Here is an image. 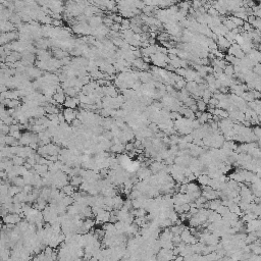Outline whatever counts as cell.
Listing matches in <instances>:
<instances>
[{"label": "cell", "mask_w": 261, "mask_h": 261, "mask_svg": "<svg viewBox=\"0 0 261 261\" xmlns=\"http://www.w3.org/2000/svg\"><path fill=\"white\" fill-rule=\"evenodd\" d=\"M196 105H197V108H198L199 111L205 112L207 110V104L206 103H204L203 101H202V99L198 100L197 102H196Z\"/></svg>", "instance_id": "obj_14"}, {"label": "cell", "mask_w": 261, "mask_h": 261, "mask_svg": "<svg viewBox=\"0 0 261 261\" xmlns=\"http://www.w3.org/2000/svg\"><path fill=\"white\" fill-rule=\"evenodd\" d=\"M79 104H80V100H79L78 97H74V98L66 97L65 101H64V103H63L65 108H72V109H75Z\"/></svg>", "instance_id": "obj_3"}, {"label": "cell", "mask_w": 261, "mask_h": 261, "mask_svg": "<svg viewBox=\"0 0 261 261\" xmlns=\"http://www.w3.org/2000/svg\"><path fill=\"white\" fill-rule=\"evenodd\" d=\"M189 108L191 109V111H193V112H194V113L198 110V108H197V105H196V103H195V104H193V105H191Z\"/></svg>", "instance_id": "obj_26"}, {"label": "cell", "mask_w": 261, "mask_h": 261, "mask_svg": "<svg viewBox=\"0 0 261 261\" xmlns=\"http://www.w3.org/2000/svg\"><path fill=\"white\" fill-rule=\"evenodd\" d=\"M11 161H12L13 165H15V166H22V165L25 164V162H26V160H25V158H22V157H19L18 155H15L11 158Z\"/></svg>", "instance_id": "obj_9"}, {"label": "cell", "mask_w": 261, "mask_h": 261, "mask_svg": "<svg viewBox=\"0 0 261 261\" xmlns=\"http://www.w3.org/2000/svg\"><path fill=\"white\" fill-rule=\"evenodd\" d=\"M77 114H78V110H75V109L72 108H65L63 110V116L64 119L67 123H71L74 120L77 119Z\"/></svg>", "instance_id": "obj_2"}, {"label": "cell", "mask_w": 261, "mask_h": 261, "mask_svg": "<svg viewBox=\"0 0 261 261\" xmlns=\"http://www.w3.org/2000/svg\"><path fill=\"white\" fill-rule=\"evenodd\" d=\"M255 19H256V18H255L254 15H249L248 18H247V22H248L249 25H252L255 22Z\"/></svg>", "instance_id": "obj_24"}, {"label": "cell", "mask_w": 261, "mask_h": 261, "mask_svg": "<svg viewBox=\"0 0 261 261\" xmlns=\"http://www.w3.org/2000/svg\"><path fill=\"white\" fill-rule=\"evenodd\" d=\"M208 104H209V105H211V106H213V107H216L217 104H218V100H216V99H215V98H213V97H212L211 99L209 100Z\"/></svg>", "instance_id": "obj_22"}, {"label": "cell", "mask_w": 261, "mask_h": 261, "mask_svg": "<svg viewBox=\"0 0 261 261\" xmlns=\"http://www.w3.org/2000/svg\"><path fill=\"white\" fill-rule=\"evenodd\" d=\"M61 192H63L64 194H65L66 196H72V194H74V193L75 192V188L72 186V185H65V186H64L63 188H62V190H61Z\"/></svg>", "instance_id": "obj_11"}, {"label": "cell", "mask_w": 261, "mask_h": 261, "mask_svg": "<svg viewBox=\"0 0 261 261\" xmlns=\"http://www.w3.org/2000/svg\"><path fill=\"white\" fill-rule=\"evenodd\" d=\"M213 115H217V116H219L220 119H228L229 112L220 108H215L214 110H213Z\"/></svg>", "instance_id": "obj_6"}, {"label": "cell", "mask_w": 261, "mask_h": 261, "mask_svg": "<svg viewBox=\"0 0 261 261\" xmlns=\"http://www.w3.org/2000/svg\"><path fill=\"white\" fill-rule=\"evenodd\" d=\"M84 182V179L82 178V176H72V179H71V185L72 187H80L81 185H82V183Z\"/></svg>", "instance_id": "obj_5"}, {"label": "cell", "mask_w": 261, "mask_h": 261, "mask_svg": "<svg viewBox=\"0 0 261 261\" xmlns=\"http://www.w3.org/2000/svg\"><path fill=\"white\" fill-rule=\"evenodd\" d=\"M223 74L229 78H233V75H235V72H234V65L232 64H228L226 66V69H223Z\"/></svg>", "instance_id": "obj_12"}, {"label": "cell", "mask_w": 261, "mask_h": 261, "mask_svg": "<svg viewBox=\"0 0 261 261\" xmlns=\"http://www.w3.org/2000/svg\"><path fill=\"white\" fill-rule=\"evenodd\" d=\"M252 133L254 134V136L256 137L258 141H260V136H261V129L259 125H255L253 127V130H252Z\"/></svg>", "instance_id": "obj_15"}, {"label": "cell", "mask_w": 261, "mask_h": 261, "mask_svg": "<svg viewBox=\"0 0 261 261\" xmlns=\"http://www.w3.org/2000/svg\"><path fill=\"white\" fill-rule=\"evenodd\" d=\"M175 72H176V75H179V77L185 78V75H186V74H187V69H182V67H179V69H176Z\"/></svg>", "instance_id": "obj_17"}, {"label": "cell", "mask_w": 261, "mask_h": 261, "mask_svg": "<svg viewBox=\"0 0 261 261\" xmlns=\"http://www.w3.org/2000/svg\"><path fill=\"white\" fill-rule=\"evenodd\" d=\"M51 25H53V26L56 27V28H60L61 25H62V22H61V21H57V19H53Z\"/></svg>", "instance_id": "obj_23"}, {"label": "cell", "mask_w": 261, "mask_h": 261, "mask_svg": "<svg viewBox=\"0 0 261 261\" xmlns=\"http://www.w3.org/2000/svg\"><path fill=\"white\" fill-rule=\"evenodd\" d=\"M53 100L56 102V104H63L64 101H65V95H64V93H55L54 95H53Z\"/></svg>", "instance_id": "obj_7"}, {"label": "cell", "mask_w": 261, "mask_h": 261, "mask_svg": "<svg viewBox=\"0 0 261 261\" xmlns=\"http://www.w3.org/2000/svg\"><path fill=\"white\" fill-rule=\"evenodd\" d=\"M110 29V31H113V32H117L119 33L120 31V25L119 24H115V22H113V25L109 28Z\"/></svg>", "instance_id": "obj_19"}, {"label": "cell", "mask_w": 261, "mask_h": 261, "mask_svg": "<svg viewBox=\"0 0 261 261\" xmlns=\"http://www.w3.org/2000/svg\"><path fill=\"white\" fill-rule=\"evenodd\" d=\"M122 16L120 15H116L115 13V15H114V18H113V22H115V24H122Z\"/></svg>", "instance_id": "obj_21"}, {"label": "cell", "mask_w": 261, "mask_h": 261, "mask_svg": "<svg viewBox=\"0 0 261 261\" xmlns=\"http://www.w3.org/2000/svg\"><path fill=\"white\" fill-rule=\"evenodd\" d=\"M208 202H209V209L212 210V211L216 210L221 205V200H219V199H214V200H210Z\"/></svg>", "instance_id": "obj_10"}, {"label": "cell", "mask_w": 261, "mask_h": 261, "mask_svg": "<svg viewBox=\"0 0 261 261\" xmlns=\"http://www.w3.org/2000/svg\"><path fill=\"white\" fill-rule=\"evenodd\" d=\"M252 72H253L256 75H259V77H260V74H261V65H260V63H257L256 65H254V67L252 69Z\"/></svg>", "instance_id": "obj_18"}, {"label": "cell", "mask_w": 261, "mask_h": 261, "mask_svg": "<svg viewBox=\"0 0 261 261\" xmlns=\"http://www.w3.org/2000/svg\"><path fill=\"white\" fill-rule=\"evenodd\" d=\"M125 145L122 143H117V144H113L110 147V151L113 153H122L125 150Z\"/></svg>", "instance_id": "obj_4"}, {"label": "cell", "mask_w": 261, "mask_h": 261, "mask_svg": "<svg viewBox=\"0 0 261 261\" xmlns=\"http://www.w3.org/2000/svg\"><path fill=\"white\" fill-rule=\"evenodd\" d=\"M200 127H201V125L200 123H199V122H198V119H194L192 122V125H191V128L193 129V130H197V129H200Z\"/></svg>", "instance_id": "obj_20"}, {"label": "cell", "mask_w": 261, "mask_h": 261, "mask_svg": "<svg viewBox=\"0 0 261 261\" xmlns=\"http://www.w3.org/2000/svg\"><path fill=\"white\" fill-rule=\"evenodd\" d=\"M252 95H253V97H254V100L255 99H259L260 98V92H258V91H256V90H252Z\"/></svg>", "instance_id": "obj_25"}, {"label": "cell", "mask_w": 261, "mask_h": 261, "mask_svg": "<svg viewBox=\"0 0 261 261\" xmlns=\"http://www.w3.org/2000/svg\"><path fill=\"white\" fill-rule=\"evenodd\" d=\"M22 214H16V213H8L7 215L2 218V221L5 224H13V226H16L19 221H22Z\"/></svg>", "instance_id": "obj_1"}, {"label": "cell", "mask_w": 261, "mask_h": 261, "mask_svg": "<svg viewBox=\"0 0 261 261\" xmlns=\"http://www.w3.org/2000/svg\"><path fill=\"white\" fill-rule=\"evenodd\" d=\"M210 178L207 175H201L200 176H198V183L203 185V186H208Z\"/></svg>", "instance_id": "obj_13"}, {"label": "cell", "mask_w": 261, "mask_h": 261, "mask_svg": "<svg viewBox=\"0 0 261 261\" xmlns=\"http://www.w3.org/2000/svg\"><path fill=\"white\" fill-rule=\"evenodd\" d=\"M207 120H208V115H207V112L205 111V112H203L202 115L198 119V122L202 125H205V123L207 122Z\"/></svg>", "instance_id": "obj_16"}, {"label": "cell", "mask_w": 261, "mask_h": 261, "mask_svg": "<svg viewBox=\"0 0 261 261\" xmlns=\"http://www.w3.org/2000/svg\"><path fill=\"white\" fill-rule=\"evenodd\" d=\"M11 183L13 184V186H16L18 188H22L25 186V181H24V178L22 176H15V178H13L12 179H11Z\"/></svg>", "instance_id": "obj_8"}]
</instances>
